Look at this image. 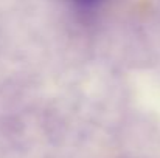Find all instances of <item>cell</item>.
Instances as JSON below:
<instances>
[{"mask_svg": "<svg viewBox=\"0 0 160 158\" xmlns=\"http://www.w3.org/2000/svg\"><path fill=\"white\" fill-rule=\"evenodd\" d=\"M75 2H79V3H86V5H90V3H97L100 0H75Z\"/></svg>", "mask_w": 160, "mask_h": 158, "instance_id": "1", "label": "cell"}]
</instances>
